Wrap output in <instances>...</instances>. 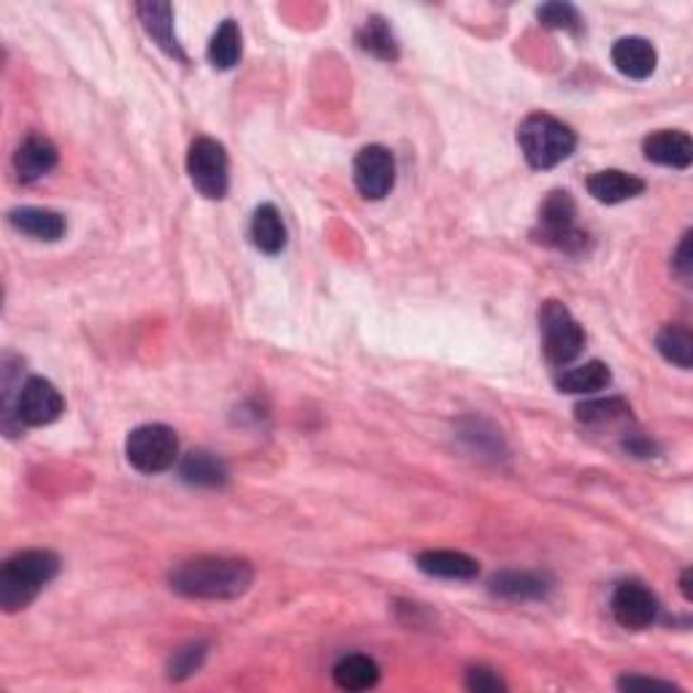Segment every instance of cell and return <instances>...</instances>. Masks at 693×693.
Instances as JSON below:
<instances>
[{"mask_svg": "<svg viewBox=\"0 0 693 693\" xmlns=\"http://www.w3.org/2000/svg\"><path fill=\"white\" fill-rule=\"evenodd\" d=\"M253 566L244 558H225V555H201V558L182 561L169 575L171 590L188 599L228 601L238 599L253 585Z\"/></svg>", "mask_w": 693, "mask_h": 693, "instance_id": "1", "label": "cell"}, {"mask_svg": "<svg viewBox=\"0 0 693 693\" xmlns=\"http://www.w3.org/2000/svg\"><path fill=\"white\" fill-rule=\"evenodd\" d=\"M60 558L52 550H22L0 569V607L20 612L33 605L35 596L57 577Z\"/></svg>", "mask_w": 693, "mask_h": 693, "instance_id": "2", "label": "cell"}, {"mask_svg": "<svg viewBox=\"0 0 693 693\" xmlns=\"http://www.w3.org/2000/svg\"><path fill=\"white\" fill-rule=\"evenodd\" d=\"M518 145L531 169L545 171L572 158L577 136L561 119L550 115H529L518 128Z\"/></svg>", "mask_w": 693, "mask_h": 693, "instance_id": "3", "label": "cell"}, {"mask_svg": "<svg viewBox=\"0 0 693 693\" xmlns=\"http://www.w3.org/2000/svg\"><path fill=\"white\" fill-rule=\"evenodd\" d=\"M534 238L545 247L566 255H579L588 247V233L577 228V203L569 190H553L540 206V225Z\"/></svg>", "mask_w": 693, "mask_h": 693, "instance_id": "4", "label": "cell"}, {"mask_svg": "<svg viewBox=\"0 0 693 693\" xmlns=\"http://www.w3.org/2000/svg\"><path fill=\"white\" fill-rule=\"evenodd\" d=\"M125 456L141 475H160L179 461V436L173 428L160 426V423L139 426L128 434Z\"/></svg>", "mask_w": 693, "mask_h": 693, "instance_id": "5", "label": "cell"}, {"mask_svg": "<svg viewBox=\"0 0 693 693\" xmlns=\"http://www.w3.org/2000/svg\"><path fill=\"white\" fill-rule=\"evenodd\" d=\"M542 350L553 366H569L583 352L585 331L561 301H545L540 309Z\"/></svg>", "mask_w": 693, "mask_h": 693, "instance_id": "6", "label": "cell"}, {"mask_svg": "<svg viewBox=\"0 0 693 693\" xmlns=\"http://www.w3.org/2000/svg\"><path fill=\"white\" fill-rule=\"evenodd\" d=\"M188 173L203 199L223 201L228 195V154L220 141L209 139V136L195 139L188 152Z\"/></svg>", "mask_w": 693, "mask_h": 693, "instance_id": "7", "label": "cell"}, {"mask_svg": "<svg viewBox=\"0 0 693 693\" xmlns=\"http://www.w3.org/2000/svg\"><path fill=\"white\" fill-rule=\"evenodd\" d=\"M352 179H355V188L363 199L382 201L385 195H391L393 184H396V158L387 147H363L352 163Z\"/></svg>", "mask_w": 693, "mask_h": 693, "instance_id": "8", "label": "cell"}, {"mask_svg": "<svg viewBox=\"0 0 693 693\" xmlns=\"http://www.w3.org/2000/svg\"><path fill=\"white\" fill-rule=\"evenodd\" d=\"M65 412V402L60 391L44 376H30L22 385L20 398H17V417L22 428H39L55 423Z\"/></svg>", "mask_w": 693, "mask_h": 693, "instance_id": "9", "label": "cell"}, {"mask_svg": "<svg viewBox=\"0 0 693 693\" xmlns=\"http://www.w3.org/2000/svg\"><path fill=\"white\" fill-rule=\"evenodd\" d=\"M612 615L623 629L644 631L659 618V599L642 583H620L612 594Z\"/></svg>", "mask_w": 693, "mask_h": 693, "instance_id": "10", "label": "cell"}, {"mask_svg": "<svg viewBox=\"0 0 693 693\" xmlns=\"http://www.w3.org/2000/svg\"><path fill=\"white\" fill-rule=\"evenodd\" d=\"M644 158L655 166L685 171L693 163V141L683 130H659L642 145Z\"/></svg>", "mask_w": 693, "mask_h": 693, "instance_id": "11", "label": "cell"}, {"mask_svg": "<svg viewBox=\"0 0 693 693\" xmlns=\"http://www.w3.org/2000/svg\"><path fill=\"white\" fill-rule=\"evenodd\" d=\"M57 166V147L46 136H28L14 154V171L20 182H35Z\"/></svg>", "mask_w": 693, "mask_h": 693, "instance_id": "12", "label": "cell"}, {"mask_svg": "<svg viewBox=\"0 0 693 693\" xmlns=\"http://www.w3.org/2000/svg\"><path fill=\"white\" fill-rule=\"evenodd\" d=\"M612 63L629 79H648V76H653L655 65H659V55H655L653 44L648 39L629 35V39H620L612 46Z\"/></svg>", "mask_w": 693, "mask_h": 693, "instance_id": "13", "label": "cell"}, {"mask_svg": "<svg viewBox=\"0 0 693 693\" xmlns=\"http://www.w3.org/2000/svg\"><path fill=\"white\" fill-rule=\"evenodd\" d=\"M9 223L35 242H60L65 236V217L41 206H20L9 212Z\"/></svg>", "mask_w": 693, "mask_h": 693, "instance_id": "14", "label": "cell"}, {"mask_svg": "<svg viewBox=\"0 0 693 693\" xmlns=\"http://www.w3.org/2000/svg\"><path fill=\"white\" fill-rule=\"evenodd\" d=\"M136 14H139L141 25H145L149 39H152L154 44L166 52V55L184 60L182 46H179L177 33H173L171 3H158V0H152V3H139L136 6Z\"/></svg>", "mask_w": 693, "mask_h": 693, "instance_id": "15", "label": "cell"}, {"mask_svg": "<svg viewBox=\"0 0 693 693\" xmlns=\"http://www.w3.org/2000/svg\"><path fill=\"white\" fill-rule=\"evenodd\" d=\"M417 569L441 579H475L480 575V564L458 550H426L417 555Z\"/></svg>", "mask_w": 693, "mask_h": 693, "instance_id": "16", "label": "cell"}, {"mask_svg": "<svg viewBox=\"0 0 693 693\" xmlns=\"http://www.w3.org/2000/svg\"><path fill=\"white\" fill-rule=\"evenodd\" d=\"M588 193L594 195L599 203H623L637 199V195L644 193V182L635 173H626L618 169H607V171H596L594 177L588 179Z\"/></svg>", "mask_w": 693, "mask_h": 693, "instance_id": "17", "label": "cell"}, {"mask_svg": "<svg viewBox=\"0 0 693 693\" xmlns=\"http://www.w3.org/2000/svg\"><path fill=\"white\" fill-rule=\"evenodd\" d=\"M179 477L188 486L199 488H223L228 482V466L209 450H193L179 461Z\"/></svg>", "mask_w": 693, "mask_h": 693, "instance_id": "18", "label": "cell"}, {"mask_svg": "<svg viewBox=\"0 0 693 693\" xmlns=\"http://www.w3.org/2000/svg\"><path fill=\"white\" fill-rule=\"evenodd\" d=\"M491 590L501 599H545L553 590V579L536 572H501L491 579Z\"/></svg>", "mask_w": 693, "mask_h": 693, "instance_id": "19", "label": "cell"}, {"mask_svg": "<svg viewBox=\"0 0 693 693\" xmlns=\"http://www.w3.org/2000/svg\"><path fill=\"white\" fill-rule=\"evenodd\" d=\"M249 236L253 244L266 255H279L288 244V231H285L282 217H279L277 206L274 203H263L255 209L253 225H249Z\"/></svg>", "mask_w": 693, "mask_h": 693, "instance_id": "20", "label": "cell"}, {"mask_svg": "<svg viewBox=\"0 0 693 693\" xmlns=\"http://www.w3.org/2000/svg\"><path fill=\"white\" fill-rule=\"evenodd\" d=\"M333 683L342 691H369L380 683V667L363 653L344 655L333 667Z\"/></svg>", "mask_w": 693, "mask_h": 693, "instance_id": "21", "label": "cell"}, {"mask_svg": "<svg viewBox=\"0 0 693 693\" xmlns=\"http://www.w3.org/2000/svg\"><path fill=\"white\" fill-rule=\"evenodd\" d=\"M612 382V374H609L607 363L601 361H590L583 363V366L566 369L564 374H558L555 385H558L561 393H572V396H590V393H599Z\"/></svg>", "mask_w": 693, "mask_h": 693, "instance_id": "22", "label": "cell"}, {"mask_svg": "<svg viewBox=\"0 0 693 693\" xmlns=\"http://www.w3.org/2000/svg\"><path fill=\"white\" fill-rule=\"evenodd\" d=\"M575 417L588 428L618 426V423L631 420V406L623 398H590L575 406Z\"/></svg>", "mask_w": 693, "mask_h": 693, "instance_id": "23", "label": "cell"}, {"mask_svg": "<svg viewBox=\"0 0 693 693\" xmlns=\"http://www.w3.org/2000/svg\"><path fill=\"white\" fill-rule=\"evenodd\" d=\"M358 46L369 55L380 60H398V41L393 35L391 25H387L382 17H372V20L363 22V28L358 30Z\"/></svg>", "mask_w": 693, "mask_h": 693, "instance_id": "24", "label": "cell"}, {"mask_svg": "<svg viewBox=\"0 0 693 693\" xmlns=\"http://www.w3.org/2000/svg\"><path fill=\"white\" fill-rule=\"evenodd\" d=\"M242 60V30L233 20H225L209 41V63L220 71H231Z\"/></svg>", "mask_w": 693, "mask_h": 693, "instance_id": "25", "label": "cell"}, {"mask_svg": "<svg viewBox=\"0 0 693 693\" xmlns=\"http://www.w3.org/2000/svg\"><path fill=\"white\" fill-rule=\"evenodd\" d=\"M22 361L14 355L3 358V428L9 436H17L22 428L20 417H17V398L22 391Z\"/></svg>", "mask_w": 693, "mask_h": 693, "instance_id": "26", "label": "cell"}, {"mask_svg": "<svg viewBox=\"0 0 693 693\" xmlns=\"http://www.w3.org/2000/svg\"><path fill=\"white\" fill-rule=\"evenodd\" d=\"M655 346H659L661 355L669 363H674L678 369L689 372L693 363V337L685 326H667L661 328V333L655 337Z\"/></svg>", "mask_w": 693, "mask_h": 693, "instance_id": "27", "label": "cell"}, {"mask_svg": "<svg viewBox=\"0 0 693 693\" xmlns=\"http://www.w3.org/2000/svg\"><path fill=\"white\" fill-rule=\"evenodd\" d=\"M209 653L206 642H190L184 648H179L169 661V678L171 680H188L190 674H195L203 667Z\"/></svg>", "mask_w": 693, "mask_h": 693, "instance_id": "28", "label": "cell"}, {"mask_svg": "<svg viewBox=\"0 0 693 693\" xmlns=\"http://www.w3.org/2000/svg\"><path fill=\"white\" fill-rule=\"evenodd\" d=\"M540 22L545 28L566 30V33H579L583 30V20H579L577 9L572 3H545L540 9Z\"/></svg>", "mask_w": 693, "mask_h": 693, "instance_id": "29", "label": "cell"}, {"mask_svg": "<svg viewBox=\"0 0 693 693\" xmlns=\"http://www.w3.org/2000/svg\"><path fill=\"white\" fill-rule=\"evenodd\" d=\"M466 689L477 691V693H501V691H507V685H504V680L493 672V669L471 667L469 672H466Z\"/></svg>", "mask_w": 693, "mask_h": 693, "instance_id": "30", "label": "cell"}, {"mask_svg": "<svg viewBox=\"0 0 693 693\" xmlns=\"http://www.w3.org/2000/svg\"><path fill=\"white\" fill-rule=\"evenodd\" d=\"M620 691H635V689H661V691H680L678 685L667 683V680H655V678H639V674H623L618 680Z\"/></svg>", "mask_w": 693, "mask_h": 693, "instance_id": "31", "label": "cell"}, {"mask_svg": "<svg viewBox=\"0 0 693 693\" xmlns=\"http://www.w3.org/2000/svg\"><path fill=\"white\" fill-rule=\"evenodd\" d=\"M674 271H678V277L689 279L691 277V268H693V255H691V231L685 233L683 242H680L678 253H674V260H672Z\"/></svg>", "mask_w": 693, "mask_h": 693, "instance_id": "32", "label": "cell"}, {"mask_svg": "<svg viewBox=\"0 0 693 693\" xmlns=\"http://www.w3.org/2000/svg\"><path fill=\"white\" fill-rule=\"evenodd\" d=\"M680 588H683L685 601H691L693 599V594H691V569L683 572V579H680Z\"/></svg>", "mask_w": 693, "mask_h": 693, "instance_id": "33", "label": "cell"}]
</instances>
